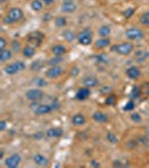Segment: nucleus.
<instances>
[{"mask_svg": "<svg viewBox=\"0 0 149 168\" xmlns=\"http://www.w3.org/2000/svg\"><path fill=\"white\" fill-rule=\"evenodd\" d=\"M23 10L20 9V8H11L7 14V17H6V19L4 20L6 24H14V23H17L18 20H20L23 18Z\"/></svg>", "mask_w": 149, "mask_h": 168, "instance_id": "f257e3e1", "label": "nucleus"}, {"mask_svg": "<svg viewBox=\"0 0 149 168\" xmlns=\"http://www.w3.org/2000/svg\"><path fill=\"white\" fill-rule=\"evenodd\" d=\"M78 42L83 46H87L92 43V38H93V33L90 30V29H84L81 33H78Z\"/></svg>", "mask_w": 149, "mask_h": 168, "instance_id": "f03ea898", "label": "nucleus"}, {"mask_svg": "<svg viewBox=\"0 0 149 168\" xmlns=\"http://www.w3.org/2000/svg\"><path fill=\"white\" fill-rule=\"evenodd\" d=\"M112 51L120 55H129L133 51V45L131 43H121L112 46Z\"/></svg>", "mask_w": 149, "mask_h": 168, "instance_id": "7ed1b4c3", "label": "nucleus"}, {"mask_svg": "<svg viewBox=\"0 0 149 168\" xmlns=\"http://www.w3.org/2000/svg\"><path fill=\"white\" fill-rule=\"evenodd\" d=\"M25 67H26L25 63L19 61V62H15L7 65V66L5 67V72H6V74L12 75L18 73V72H21L23 70H25Z\"/></svg>", "mask_w": 149, "mask_h": 168, "instance_id": "20e7f679", "label": "nucleus"}, {"mask_svg": "<svg viewBox=\"0 0 149 168\" xmlns=\"http://www.w3.org/2000/svg\"><path fill=\"white\" fill-rule=\"evenodd\" d=\"M125 36L129 40H135L136 42V40H140V39L144 38V33L139 28L131 27L125 31Z\"/></svg>", "mask_w": 149, "mask_h": 168, "instance_id": "39448f33", "label": "nucleus"}, {"mask_svg": "<svg viewBox=\"0 0 149 168\" xmlns=\"http://www.w3.org/2000/svg\"><path fill=\"white\" fill-rule=\"evenodd\" d=\"M44 39V34L40 33V31H34V33H30L28 35V43L29 45H33V46H39V44L43 42Z\"/></svg>", "mask_w": 149, "mask_h": 168, "instance_id": "423d86ee", "label": "nucleus"}, {"mask_svg": "<svg viewBox=\"0 0 149 168\" xmlns=\"http://www.w3.org/2000/svg\"><path fill=\"white\" fill-rule=\"evenodd\" d=\"M44 92L39 89H30L26 92V98L29 100V101L34 102V101H38L40 99L43 98Z\"/></svg>", "mask_w": 149, "mask_h": 168, "instance_id": "0eeeda50", "label": "nucleus"}, {"mask_svg": "<svg viewBox=\"0 0 149 168\" xmlns=\"http://www.w3.org/2000/svg\"><path fill=\"white\" fill-rule=\"evenodd\" d=\"M20 161H21V157H20V155H18V154H14V155L9 156L7 159H6L5 165L9 168H16V167L19 166Z\"/></svg>", "mask_w": 149, "mask_h": 168, "instance_id": "6e6552de", "label": "nucleus"}, {"mask_svg": "<svg viewBox=\"0 0 149 168\" xmlns=\"http://www.w3.org/2000/svg\"><path fill=\"white\" fill-rule=\"evenodd\" d=\"M63 73L62 67L59 66H51L48 70L46 71V76L49 78H57L59 76H61Z\"/></svg>", "mask_w": 149, "mask_h": 168, "instance_id": "1a4fd4ad", "label": "nucleus"}, {"mask_svg": "<svg viewBox=\"0 0 149 168\" xmlns=\"http://www.w3.org/2000/svg\"><path fill=\"white\" fill-rule=\"evenodd\" d=\"M91 94V91H90V87H81V89H78V91L76 92L75 94V98L80 100V101H84L86 99L90 97Z\"/></svg>", "mask_w": 149, "mask_h": 168, "instance_id": "9d476101", "label": "nucleus"}, {"mask_svg": "<svg viewBox=\"0 0 149 168\" xmlns=\"http://www.w3.org/2000/svg\"><path fill=\"white\" fill-rule=\"evenodd\" d=\"M76 9V5L73 0H65L62 5V11L66 12V14H71V12L75 11Z\"/></svg>", "mask_w": 149, "mask_h": 168, "instance_id": "9b49d317", "label": "nucleus"}, {"mask_svg": "<svg viewBox=\"0 0 149 168\" xmlns=\"http://www.w3.org/2000/svg\"><path fill=\"white\" fill-rule=\"evenodd\" d=\"M125 73L128 75V78H132V80H136L140 76L141 72H140V68L137 66H130L128 70L125 71Z\"/></svg>", "mask_w": 149, "mask_h": 168, "instance_id": "f8f14e48", "label": "nucleus"}, {"mask_svg": "<svg viewBox=\"0 0 149 168\" xmlns=\"http://www.w3.org/2000/svg\"><path fill=\"white\" fill-rule=\"evenodd\" d=\"M92 119H93L95 122H98V123H103V122L108 121V116H106V113L101 112V111H97V112H94L93 113Z\"/></svg>", "mask_w": 149, "mask_h": 168, "instance_id": "ddd939ff", "label": "nucleus"}, {"mask_svg": "<svg viewBox=\"0 0 149 168\" xmlns=\"http://www.w3.org/2000/svg\"><path fill=\"white\" fill-rule=\"evenodd\" d=\"M51 111H52L51 104H39V106L34 110V112H35L36 114H45V113L51 112Z\"/></svg>", "mask_w": 149, "mask_h": 168, "instance_id": "4468645a", "label": "nucleus"}, {"mask_svg": "<svg viewBox=\"0 0 149 168\" xmlns=\"http://www.w3.org/2000/svg\"><path fill=\"white\" fill-rule=\"evenodd\" d=\"M52 52H53V54L55 56H62V55H64L66 53V47L64 46V45L57 44V45L52 47Z\"/></svg>", "mask_w": 149, "mask_h": 168, "instance_id": "2eb2a0df", "label": "nucleus"}, {"mask_svg": "<svg viewBox=\"0 0 149 168\" xmlns=\"http://www.w3.org/2000/svg\"><path fill=\"white\" fill-rule=\"evenodd\" d=\"M98 78H94V76H86V78H83V84L86 87H93V86L98 85Z\"/></svg>", "mask_w": 149, "mask_h": 168, "instance_id": "dca6fc26", "label": "nucleus"}, {"mask_svg": "<svg viewBox=\"0 0 149 168\" xmlns=\"http://www.w3.org/2000/svg\"><path fill=\"white\" fill-rule=\"evenodd\" d=\"M85 117L83 116V114H75L74 117L72 118V123L74 125H76V127H78V125H83L84 123H85Z\"/></svg>", "mask_w": 149, "mask_h": 168, "instance_id": "f3484780", "label": "nucleus"}, {"mask_svg": "<svg viewBox=\"0 0 149 168\" xmlns=\"http://www.w3.org/2000/svg\"><path fill=\"white\" fill-rule=\"evenodd\" d=\"M46 135L49 138H57L63 136V130L61 128H52V129L47 130Z\"/></svg>", "mask_w": 149, "mask_h": 168, "instance_id": "a211bd4d", "label": "nucleus"}, {"mask_svg": "<svg viewBox=\"0 0 149 168\" xmlns=\"http://www.w3.org/2000/svg\"><path fill=\"white\" fill-rule=\"evenodd\" d=\"M23 55L26 57V59H31L34 55H35V48L34 46H30V45H27L23 48Z\"/></svg>", "mask_w": 149, "mask_h": 168, "instance_id": "6ab92c4d", "label": "nucleus"}, {"mask_svg": "<svg viewBox=\"0 0 149 168\" xmlns=\"http://www.w3.org/2000/svg\"><path fill=\"white\" fill-rule=\"evenodd\" d=\"M110 45V39L108 37L106 38H103L102 37L101 39H98L97 42H95V48H98V49H102V48H106Z\"/></svg>", "mask_w": 149, "mask_h": 168, "instance_id": "aec40b11", "label": "nucleus"}, {"mask_svg": "<svg viewBox=\"0 0 149 168\" xmlns=\"http://www.w3.org/2000/svg\"><path fill=\"white\" fill-rule=\"evenodd\" d=\"M34 161H35L36 165H38V166H46L48 164V159H47L46 157L43 156V155H35L34 156Z\"/></svg>", "mask_w": 149, "mask_h": 168, "instance_id": "412c9836", "label": "nucleus"}, {"mask_svg": "<svg viewBox=\"0 0 149 168\" xmlns=\"http://www.w3.org/2000/svg\"><path fill=\"white\" fill-rule=\"evenodd\" d=\"M98 33L101 37L106 38V37H108V36L111 34V27H110V26H106V25H103V26H101V27L99 28Z\"/></svg>", "mask_w": 149, "mask_h": 168, "instance_id": "4be33fe9", "label": "nucleus"}, {"mask_svg": "<svg viewBox=\"0 0 149 168\" xmlns=\"http://www.w3.org/2000/svg\"><path fill=\"white\" fill-rule=\"evenodd\" d=\"M11 56V51H9V49H4V51L0 52V61L1 62H6L8 59H10Z\"/></svg>", "mask_w": 149, "mask_h": 168, "instance_id": "5701e85b", "label": "nucleus"}, {"mask_svg": "<svg viewBox=\"0 0 149 168\" xmlns=\"http://www.w3.org/2000/svg\"><path fill=\"white\" fill-rule=\"evenodd\" d=\"M63 37H64V39L66 40V42H73L75 38H76V36H75V34L73 33L72 30H64L63 31Z\"/></svg>", "mask_w": 149, "mask_h": 168, "instance_id": "b1692460", "label": "nucleus"}, {"mask_svg": "<svg viewBox=\"0 0 149 168\" xmlns=\"http://www.w3.org/2000/svg\"><path fill=\"white\" fill-rule=\"evenodd\" d=\"M30 7L33 10L39 11V10H42V8H43V2H42L40 0H34V1L31 2Z\"/></svg>", "mask_w": 149, "mask_h": 168, "instance_id": "393cba45", "label": "nucleus"}, {"mask_svg": "<svg viewBox=\"0 0 149 168\" xmlns=\"http://www.w3.org/2000/svg\"><path fill=\"white\" fill-rule=\"evenodd\" d=\"M55 25H56V27L59 28H62L64 27L65 25H66V18L65 17H57L56 19H55Z\"/></svg>", "mask_w": 149, "mask_h": 168, "instance_id": "a878e982", "label": "nucleus"}, {"mask_svg": "<svg viewBox=\"0 0 149 168\" xmlns=\"http://www.w3.org/2000/svg\"><path fill=\"white\" fill-rule=\"evenodd\" d=\"M42 67H43V63H42V61H35V62L31 63L30 70L34 71V72H37V71H39Z\"/></svg>", "mask_w": 149, "mask_h": 168, "instance_id": "bb28decb", "label": "nucleus"}, {"mask_svg": "<svg viewBox=\"0 0 149 168\" xmlns=\"http://www.w3.org/2000/svg\"><path fill=\"white\" fill-rule=\"evenodd\" d=\"M61 62H62V56H55V57H53V59H51L48 61V64L51 66H56Z\"/></svg>", "mask_w": 149, "mask_h": 168, "instance_id": "cd10ccee", "label": "nucleus"}, {"mask_svg": "<svg viewBox=\"0 0 149 168\" xmlns=\"http://www.w3.org/2000/svg\"><path fill=\"white\" fill-rule=\"evenodd\" d=\"M106 139L111 142V144H113V145H116V144H118V138L116 137V135L112 132H108L106 133Z\"/></svg>", "mask_w": 149, "mask_h": 168, "instance_id": "c85d7f7f", "label": "nucleus"}, {"mask_svg": "<svg viewBox=\"0 0 149 168\" xmlns=\"http://www.w3.org/2000/svg\"><path fill=\"white\" fill-rule=\"evenodd\" d=\"M11 48L12 51L16 52V53H18L20 51V43L18 40H12L11 42Z\"/></svg>", "mask_w": 149, "mask_h": 168, "instance_id": "c756f323", "label": "nucleus"}, {"mask_svg": "<svg viewBox=\"0 0 149 168\" xmlns=\"http://www.w3.org/2000/svg\"><path fill=\"white\" fill-rule=\"evenodd\" d=\"M139 94H140V90H139V87L138 86H135L132 89V92H131V99H136L139 97Z\"/></svg>", "mask_w": 149, "mask_h": 168, "instance_id": "7c9ffc66", "label": "nucleus"}, {"mask_svg": "<svg viewBox=\"0 0 149 168\" xmlns=\"http://www.w3.org/2000/svg\"><path fill=\"white\" fill-rule=\"evenodd\" d=\"M133 109H135V103H133L132 101H129L125 106V108H123L125 111H131V110H133Z\"/></svg>", "mask_w": 149, "mask_h": 168, "instance_id": "2f4dec72", "label": "nucleus"}, {"mask_svg": "<svg viewBox=\"0 0 149 168\" xmlns=\"http://www.w3.org/2000/svg\"><path fill=\"white\" fill-rule=\"evenodd\" d=\"M140 23L142 24V25H145V26H149V18L145 15L141 16L140 17Z\"/></svg>", "mask_w": 149, "mask_h": 168, "instance_id": "473e14b6", "label": "nucleus"}, {"mask_svg": "<svg viewBox=\"0 0 149 168\" xmlns=\"http://www.w3.org/2000/svg\"><path fill=\"white\" fill-rule=\"evenodd\" d=\"M6 45H7V40L5 39V37H1V38H0V52L4 51Z\"/></svg>", "mask_w": 149, "mask_h": 168, "instance_id": "72a5a7b5", "label": "nucleus"}, {"mask_svg": "<svg viewBox=\"0 0 149 168\" xmlns=\"http://www.w3.org/2000/svg\"><path fill=\"white\" fill-rule=\"evenodd\" d=\"M114 102H116V95H110V97H108V99H106V104H113Z\"/></svg>", "mask_w": 149, "mask_h": 168, "instance_id": "f704fd0d", "label": "nucleus"}, {"mask_svg": "<svg viewBox=\"0 0 149 168\" xmlns=\"http://www.w3.org/2000/svg\"><path fill=\"white\" fill-rule=\"evenodd\" d=\"M131 119H132L135 122H140L141 121V118L139 116V113H132L131 114Z\"/></svg>", "mask_w": 149, "mask_h": 168, "instance_id": "c9c22d12", "label": "nucleus"}, {"mask_svg": "<svg viewBox=\"0 0 149 168\" xmlns=\"http://www.w3.org/2000/svg\"><path fill=\"white\" fill-rule=\"evenodd\" d=\"M133 11H135V10H133L132 8H129V9H127V10L125 11V18H130V17L132 16Z\"/></svg>", "mask_w": 149, "mask_h": 168, "instance_id": "e433bc0d", "label": "nucleus"}, {"mask_svg": "<svg viewBox=\"0 0 149 168\" xmlns=\"http://www.w3.org/2000/svg\"><path fill=\"white\" fill-rule=\"evenodd\" d=\"M127 146H128V147H130V148H133V147H136V146H137V141H133V140L129 141Z\"/></svg>", "mask_w": 149, "mask_h": 168, "instance_id": "4c0bfd02", "label": "nucleus"}, {"mask_svg": "<svg viewBox=\"0 0 149 168\" xmlns=\"http://www.w3.org/2000/svg\"><path fill=\"white\" fill-rule=\"evenodd\" d=\"M6 129V121H2L0 122V131H4V130Z\"/></svg>", "mask_w": 149, "mask_h": 168, "instance_id": "58836bf2", "label": "nucleus"}, {"mask_svg": "<svg viewBox=\"0 0 149 168\" xmlns=\"http://www.w3.org/2000/svg\"><path fill=\"white\" fill-rule=\"evenodd\" d=\"M139 141L142 142V145H144V144H145V145L148 144V139H147V137H141L140 139H139Z\"/></svg>", "mask_w": 149, "mask_h": 168, "instance_id": "ea45409f", "label": "nucleus"}, {"mask_svg": "<svg viewBox=\"0 0 149 168\" xmlns=\"http://www.w3.org/2000/svg\"><path fill=\"white\" fill-rule=\"evenodd\" d=\"M91 165H92L93 167H100V163L97 160H92L91 161Z\"/></svg>", "mask_w": 149, "mask_h": 168, "instance_id": "a19ab883", "label": "nucleus"}, {"mask_svg": "<svg viewBox=\"0 0 149 168\" xmlns=\"http://www.w3.org/2000/svg\"><path fill=\"white\" fill-rule=\"evenodd\" d=\"M37 81H38L37 83H38L39 85H46V82H42V81H44V80H42V78H38Z\"/></svg>", "mask_w": 149, "mask_h": 168, "instance_id": "79ce46f5", "label": "nucleus"}, {"mask_svg": "<svg viewBox=\"0 0 149 168\" xmlns=\"http://www.w3.org/2000/svg\"><path fill=\"white\" fill-rule=\"evenodd\" d=\"M53 1H54V0H43V2L45 5H51Z\"/></svg>", "mask_w": 149, "mask_h": 168, "instance_id": "37998d69", "label": "nucleus"}, {"mask_svg": "<svg viewBox=\"0 0 149 168\" xmlns=\"http://www.w3.org/2000/svg\"><path fill=\"white\" fill-rule=\"evenodd\" d=\"M146 90H147V93L149 94V84H148V85H147V89H146Z\"/></svg>", "mask_w": 149, "mask_h": 168, "instance_id": "c03bdc74", "label": "nucleus"}, {"mask_svg": "<svg viewBox=\"0 0 149 168\" xmlns=\"http://www.w3.org/2000/svg\"><path fill=\"white\" fill-rule=\"evenodd\" d=\"M145 16H147V17H148V18H149V11H147V12H146V14H145Z\"/></svg>", "mask_w": 149, "mask_h": 168, "instance_id": "a18cd8bd", "label": "nucleus"}]
</instances>
